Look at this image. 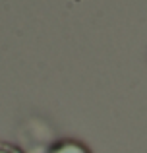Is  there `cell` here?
Instances as JSON below:
<instances>
[{"label": "cell", "instance_id": "6da1fadb", "mask_svg": "<svg viewBox=\"0 0 147 153\" xmlns=\"http://www.w3.org/2000/svg\"><path fill=\"white\" fill-rule=\"evenodd\" d=\"M49 153H91L85 143L78 142V140H60V142L52 143Z\"/></svg>", "mask_w": 147, "mask_h": 153}, {"label": "cell", "instance_id": "7a4b0ae2", "mask_svg": "<svg viewBox=\"0 0 147 153\" xmlns=\"http://www.w3.org/2000/svg\"><path fill=\"white\" fill-rule=\"evenodd\" d=\"M0 153H23L19 147L12 146V143H6V142H0Z\"/></svg>", "mask_w": 147, "mask_h": 153}]
</instances>
